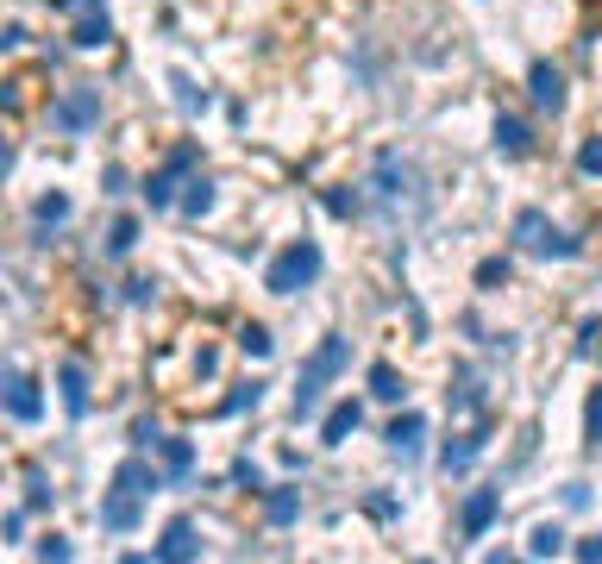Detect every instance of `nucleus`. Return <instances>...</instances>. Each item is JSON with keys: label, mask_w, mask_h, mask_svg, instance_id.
<instances>
[{"label": "nucleus", "mask_w": 602, "mask_h": 564, "mask_svg": "<svg viewBox=\"0 0 602 564\" xmlns=\"http://www.w3.org/2000/svg\"><path fill=\"white\" fill-rule=\"evenodd\" d=\"M57 383H63V408L82 420V414H88V376H82V364H63Z\"/></svg>", "instance_id": "obj_14"}, {"label": "nucleus", "mask_w": 602, "mask_h": 564, "mask_svg": "<svg viewBox=\"0 0 602 564\" xmlns=\"http://www.w3.org/2000/svg\"><path fill=\"white\" fill-rule=\"evenodd\" d=\"M496 151H508V157H527V151H534V132H527V126L515 120V113H502V120H496Z\"/></svg>", "instance_id": "obj_13"}, {"label": "nucleus", "mask_w": 602, "mask_h": 564, "mask_svg": "<svg viewBox=\"0 0 602 564\" xmlns=\"http://www.w3.org/2000/svg\"><path fill=\"white\" fill-rule=\"evenodd\" d=\"M26 502H32V508L51 502V477H44V470H26Z\"/></svg>", "instance_id": "obj_25"}, {"label": "nucleus", "mask_w": 602, "mask_h": 564, "mask_svg": "<svg viewBox=\"0 0 602 564\" xmlns=\"http://www.w3.org/2000/svg\"><path fill=\"white\" fill-rule=\"evenodd\" d=\"M314 276H320V245H314V239H295V245L264 270V289H270V295H301Z\"/></svg>", "instance_id": "obj_2"}, {"label": "nucleus", "mask_w": 602, "mask_h": 564, "mask_svg": "<svg viewBox=\"0 0 602 564\" xmlns=\"http://www.w3.org/2000/svg\"><path fill=\"white\" fill-rule=\"evenodd\" d=\"M51 126L69 132V138H76V132H95L101 126V94L95 88H69L63 101H51Z\"/></svg>", "instance_id": "obj_4"}, {"label": "nucleus", "mask_w": 602, "mask_h": 564, "mask_svg": "<svg viewBox=\"0 0 602 564\" xmlns=\"http://www.w3.org/2000/svg\"><path fill=\"white\" fill-rule=\"evenodd\" d=\"M151 289H157L151 276H132V282H126V301H151Z\"/></svg>", "instance_id": "obj_31"}, {"label": "nucleus", "mask_w": 602, "mask_h": 564, "mask_svg": "<svg viewBox=\"0 0 602 564\" xmlns=\"http://www.w3.org/2000/svg\"><path fill=\"white\" fill-rule=\"evenodd\" d=\"M38 558H69V539L63 533H44L38 539Z\"/></svg>", "instance_id": "obj_28"}, {"label": "nucleus", "mask_w": 602, "mask_h": 564, "mask_svg": "<svg viewBox=\"0 0 602 564\" xmlns=\"http://www.w3.org/2000/svg\"><path fill=\"white\" fill-rule=\"evenodd\" d=\"M113 489H132V496H151V489H157V470H151L145 458H126V464H120V477H113Z\"/></svg>", "instance_id": "obj_15"}, {"label": "nucleus", "mask_w": 602, "mask_h": 564, "mask_svg": "<svg viewBox=\"0 0 602 564\" xmlns=\"http://www.w3.org/2000/svg\"><path fill=\"white\" fill-rule=\"evenodd\" d=\"M577 170H584V176H602V138H584V151H577Z\"/></svg>", "instance_id": "obj_26"}, {"label": "nucleus", "mask_w": 602, "mask_h": 564, "mask_svg": "<svg viewBox=\"0 0 602 564\" xmlns=\"http://www.w3.org/2000/svg\"><path fill=\"white\" fill-rule=\"evenodd\" d=\"M515 245L534 251V257H577V239H565L540 207H521V214H515Z\"/></svg>", "instance_id": "obj_3"}, {"label": "nucleus", "mask_w": 602, "mask_h": 564, "mask_svg": "<svg viewBox=\"0 0 602 564\" xmlns=\"http://www.w3.org/2000/svg\"><path fill=\"white\" fill-rule=\"evenodd\" d=\"M421 433H427V420L421 414H402V420H389V452H402V458H414V452H421Z\"/></svg>", "instance_id": "obj_10"}, {"label": "nucleus", "mask_w": 602, "mask_h": 564, "mask_svg": "<svg viewBox=\"0 0 602 564\" xmlns=\"http://www.w3.org/2000/svg\"><path fill=\"white\" fill-rule=\"evenodd\" d=\"M245 402H258V383H245V389H239V395H226V402H220V414H239V408H245Z\"/></svg>", "instance_id": "obj_29"}, {"label": "nucleus", "mask_w": 602, "mask_h": 564, "mask_svg": "<svg viewBox=\"0 0 602 564\" xmlns=\"http://www.w3.org/2000/svg\"><path fill=\"white\" fill-rule=\"evenodd\" d=\"M239 345L251 351V358H270V333H264V326H245V333H239Z\"/></svg>", "instance_id": "obj_27"}, {"label": "nucleus", "mask_w": 602, "mask_h": 564, "mask_svg": "<svg viewBox=\"0 0 602 564\" xmlns=\"http://www.w3.org/2000/svg\"><path fill=\"white\" fill-rule=\"evenodd\" d=\"M559 546H565V533H559V527H534V546H527V552H534V558H552Z\"/></svg>", "instance_id": "obj_24"}, {"label": "nucleus", "mask_w": 602, "mask_h": 564, "mask_svg": "<svg viewBox=\"0 0 602 564\" xmlns=\"http://www.w3.org/2000/svg\"><path fill=\"white\" fill-rule=\"evenodd\" d=\"M402 376H396V364H370V395H383V402H402Z\"/></svg>", "instance_id": "obj_17"}, {"label": "nucleus", "mask_w": 602, "mask_h": 564, "mask_svg": "<svg viewBox=\"0 0 602 564\" xmlns=\"http://www.w3.org/2000/svg\"><path fill=\"white\" fill-rule=\"evenodd\" d=\"M345 370V339H320V351L308 364H301V376H295V414H314L320 408V395H327V383Z\"/></svg>", "instance_id": "obj_1"}, {"label": "nucleus", "mask_w": 602, "mask_h": 564, "mask_svg": "<svg viewBox=\"0 0 602 564\" xmlns=\"http://www.w3.org/2000/svg\"><path fill=\"white\" fill-rule=\"evenodd\" d=\"M138 502H145V496H132V489H113V496L101 502V527H113V533L138 527Z\"/></svg>", "instance_id": "obj_8"}, {"label": "nucleus", "mask_w": 602, "mask_h": 564, "mask_svg": "<svg viewBox=\"0 0 602 564\" xmlns=\"http://www.w3.org/2000/svg\"><path fill=\"white\" fill-rule=\"evenodd\" d=\"M496 508H502V489H471V502H465V539H483V533H490Z\"/></svg>", "instance_id": "obj_7"}, {"label": "nucleus", "mask_w": 602, "mask_h": 564, "mask_svg": "<svg viewBox=\"0 0 602 564\" xmlns=\"http://www.w3.org/2000/svg\"><path fill=\"white\" fill-rule=\"evenodd\" d=\"M207 207H214V182H207V176H195V182H189V195H182V214H189V220H201Z\"/></svg>", "instance_id": "obj_19"}, {"label": "nucleus", "mask_w": 602, "mask_h": 564, "mask_svg": "<svg viewBox=\"0 0 602 564\" xmlns=\"http://www.w3.org/2000/svg\"><path fill=\"white\" fill-rule=\"evenodd\" d=\"M534 101L552 107V113L565 107V82H559V69H552V63H534Z\"/></svg>", "instance_id": "obj_16"}, {"label": "nucleus", "mask_w": 602, "mask_h": 564, "mask_svg": "<svg viewBox=\"0 0 602 564\" xmlns=\"http://www.w3.org/2000/svg\"><path fill=\"white\" fill-rule=\"evenodd\" d=\"M151 452H164V464H170V477H189V464H195V452L182 439H157Z\"/></svg>", "instance_id": "obj_18"}, {"label": "nucleus", "mask_w": 602, "mask_h": 564, "mask_svg": "<svg viewBox=\"0 0 602 564\" xmlns=\"http://www.w3.org/2000/svg\"><path fill=\"white\" fill-rule=\"evenodd\" d=\"M132 245H138V220L120 214V220H113V232H107V251H113V257H126Z\"/></svg>", "instance_id": "obj_21"}, {"label": "nucleus", "mask_w": 602, "mask_h": 564, "mask_svg": "<svg viewBox=\"0 0 602 564\" xmlns=\"http://www.w3.org/2000/svg\"><path fill=\"white\" fill-rule=\"evenodd\" d=\"M69 38H76L82 51H95V44L113 38V26H107V13H101V7H82V13H76V32H69Z\"/></svg>", "instance_id": "obj_11"}, {"label": "nucleus", "mask_w": 602, "mask_h": 564, "mask_svg": "<svg viewBox=\"0 0 602 564\" xmlns=\"http://www.w3.org/2000/svg\"><path fill=\"white\" fill-rule=\"evenodd\" d=\"M195 552H201L195 521H170V527H164V539H157V558H170V564H176V558H195Z\"/></svg>", "instance_id": "obj_9"}, {"label": "nucleus", "mask_w": 602, "mask_h": 564, "mask_svg": "<svg viewBox=\"0 0 602 564\" xmlns=\"http://www.w3.org/2000/svg\"><path fill=\"white\" fill-rule=\"evenodd\" d=\"M358 420H364L358 402H339L327 420H320V439H327V445H345V433H358Z\"/></svg>", "instance_id": "obj_12"}, {"label": "nucleus", "mask_w": 602, "mask_h": 564, "mask_svg": "<svg viewBox=\"0 0 602 564\" xmlns=\"http://www.w3.org/2000/svg\"><path fill=\"white\" fill-rule=\"evenodd\" d=\"M32 220H38L44 232H51V226H63V220H69V195H44V201L32 207Z\"/></svg>", "instance_id": "obj_20"}, {"label": "nucleus", "mask_w": 602, "mask_h": 564, "mask_svg": "<svg viewBox=\"0 0 602 564\" xmlns=\"http://www.w3.org/2000/svg\"><path fill=\"white\" fill-rule=\"evenodd\" d=\"M502 276H508V264H502V257H490V264L477 270V282H502Z\"/></svg>", "instance_id": "obj_32"}, {"label": "nucleus", "mask_w": 602, "mask_h": 564, "mask_svg": "<svg viewBox=\"0 0 602 564\" xmlns=\"http://www.w3.org/2000/svg\"><path fill=\"white\" fill-rule=\"evenodd\" d=\"M57 7H69V13H82V7H101V0H57Z\"/></svg>", "instance_id": "obj_34"}, {"label": "nucleus", "mask_w": 602, "mask_h": 564, "mask_svg": "<svg viewBox=\"0 0 602 564\" xmlns=\"http://www.w3.org/2000/svg\"><path fill=\"white\" fill-rule=\"evenodd\" d=\"M295 514H301V496H295V489H270V521H276V527H289Z\"/></svg>", "instance_id": "obj_22"}, {"label": "nucleus", "mask_w": 602, "mask_h": 564, "mask_svg": "<svg viewBox=\"0 0 602 564\" xmlns=\"http://www.w3.org/2000/svg\"><path fill=\"white\" fill-rule=\"evenodd\" d=\"M13 170V145H7V138H0V176H7Z\"/></svg>", "instance_id": "obj_33"}, {"label": "nucleus", "mask_w": 602, "mask_h": 564, "mask_svg": "<svg viewBox=\"0 0 602 564\" xmlns=\"http://www.w3.org/2000/svg\"><path fill=\"white\" fill-rule=\"evenodd\" d=\"M0 408H7L13 420H38L44 414V395H38V383H32V376H0Z\"/></svg>", "instance_id": "obj_6"}, {"label": "nucleus", "mask_w": 602, "mask_h": 564, "mask_svg": "<svg viewBox=\"0 0 602 564\" xmlns=\"http://www.w3.org/2000/svg\"><path fill=\"white\" fill-rule=\"evenodd\" d=\"M170 82H176V94H182V107H207V94H195L189 76H170Z\"/></svg>", "instance_id": "obj_30"}, {"label": "nucleus", "mask_w": 602, "mask_h": 564, "mask_svg": "<svg viewBox=\"0 0 602 564\" xmlns=\"http://www.w3.org/2000/svg\"><path fill=\"white\" fill-rule=\"evenodd\" d=\"M584 445H590V452H602V389L590 395V414H584Z\"/></svg>", "instance_id": "obj_23"}, {"label": "nucleus", "mask_w": 602, "mask_h": 564, "mask_svg": "<svg viewBox=\"0 0 602 564\" xmlns=\"http://www.w3.org/2000/svg\"><path fill=\"white\" fill-rule=\"evenodd\" d=\"M195 157H201L195 145H182V151H170V163H164V170H157V176L145 182V201H151V207H170V201H176V182H182V176L195 170Z\"/></svg>", "instance_id": "obj_5"}]
</instances>
